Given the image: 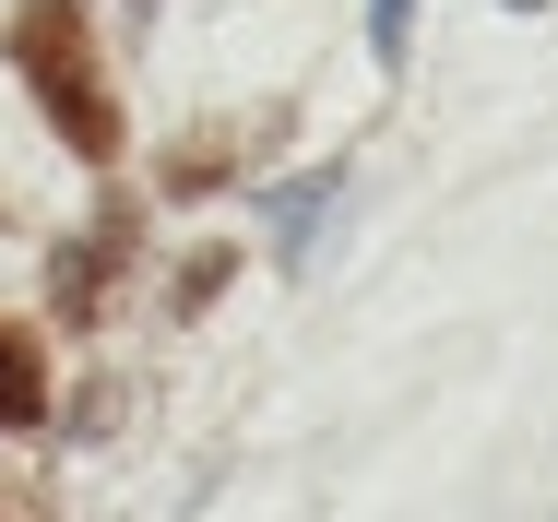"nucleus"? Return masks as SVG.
Instances as JSON below:
<instances>
[{"label": "nucleus", "instance_id": "1", "mask_svg": "<svg viewBox=\"0 0 558 522\" xmlns=\"http://www.w3.org/2000/svg\"><path fill=\"white\" fill-rule=\"evenodd\" d=\"M12 72L36 84L48 131H60L84 167H119V96H108V72H96L84 0H24V12H12Z\"/></svg>", "mask_w": 558, "mask_h": 522}, {"label": "nucleus", "instance_id": "2", "mask_svg": "<svg viewBox=\"0 0 558 522\" xmlns=\"http://www.w3.org/2000/svg\"><path fill=\"white\" fill-rule=\"evenodd\" d=\"M119 250H131V214H108L96 238H72V250L48 262V309H60V320H96V309H108V262H119Z\"/></svg>", "mask_w": 558, "mask_h": 522}, {"label": "nucleus", "instance_id": "3", "mask_svg": "<svg viewBox=\"0 0 558 522\" xmlns=\"http://www.w3.org/2000/svg\"><path fill=\"white\" fill-rule=\"evenodd\" d=\"M36 416H48V356H36V332L0 320V427H36Z\"/></svg>", "mask_w": 558, "mask_h": 522}, {"label": "nucleus", "instance_id": "4", "mask_svg": "<svg viewBox=\"0 0 558 522\" xmlns=\"http://www.w3.org/2000/svg\"><path fill=\"white\" fill-rule=\"evenodd\" d=\"M333 167H322V179H286V203H274V262H310V226H322V214H333Z\"/></svg>", "mask_w": 558, "mask_h": 522}, {"label": "nucleus", "instance_id": "5", "mask_svg": "<svg viewBox=\"0 0 558 522\" xmlns=\"http://www.w3.org/2000/svg\"><path fill=\"white\" fill-rule=\"evenodd\" d=\"M226 274H238V262H226V250H191V262H179V286H167V309L191 320V309H215V286Z\"/></svg>", "mask_w": 558, "mask_h": 522}, {"label": "nucleus", "instance_id": "6", "mask_svg": "<svg viewBox=\"0 0 558 522\" xmlns=\"http://www.w3.org/2000/svg\"><path fill=\"white\" fill-rule=\"evenodd\" d=\"M368 48H380V72H404V48H416V0H368Z\"/></svg>", "mask_w": 558, "mask_h": 522}, {"label": "nucleus", "instance_id": "7", "mask_svg": "<svg viewBox=\"0 0 558 522\" xmlns=\"http://www.w3.org/2000/svg\"><path fill=\"white\" fill-rule=\"evenodd\" d=\"M0 522H48V499L36 487H0Z\"/></svg>", "mask_w": 558, "mask_h": 522}]
</instances>
